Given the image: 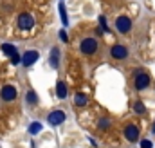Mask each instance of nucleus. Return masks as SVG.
<instances>
[{
	"mask_svg": "<svg viewBox=\"0 0 155 148\" xmlns=\"http://www.w3.org/2000/svg\"><path fill=\"white\" fill-rule=\"evenodd\" d=\"M79 49H81V52H83L85 56H92V54H96V51H97V40H96V38H85V40H81Z\"/></svg>",
	"mask_w": 155,
	"mask_h": 148,
	"instance_id": "obj_1",
	"label": "nucleus"
},
{
	"mask_svg": "<svg viewBox=\"0 0 155 148\" xmlns=\"http://www.w3.org/2000/svg\"><path fill=\"white\" fill-rule=\"evenodd\" d=\"M18 27H20L22 31L33 29V27H35V18H33V15H31V13H20V16H18Z\"/></svg>",
	"mask_w": 155,
	"mask_h": 148,
	"instance_id": "obj_2",
	"label": "nucleus"
},
{
	"mask_svg": "<svg viewBox=\"0 0 155 148\" xmlns=\"http://www.w3.org/2000/svg\"><path fill=\"white\" fill-rule=\"evenodd\" d=\"M134 85H135L137 90L148 89V87H150V76L146 72H143V71H137V72H135V79H134Z\"/></svg>",
	"mask_w": 155,
	"mask_h": 148,
	"instance_id": "obj_3",
	"label": "nucleus"
},
{
	"mask_svg": "<svg viewBox=\"0 0 155 148\" xmlns=\"http://www.w3.org/2000/svg\"><path fill=\"white\" fill-rule=\"evenodd\" d=\"M116 29L121 33V35H126V33H130V29H132V20L128 18V16H117L116 20Z\"/></svg>",
	"mask_w": 155,
	"mask_h": 148,
	"instance_id": "obj_4",
	"label": "nucleus"
},
{
	"mask_svg": "<svg viewBox=\"0 0 155 148\" xmlns=\"http://www.w3.org/2000/svg\"><path fill=\"white\" fill-rule=\"evenodd\" d=\"M2 51L11 58L13 65H18V63L22 62V58H20V54H18V51H16V47H15V45H11V43H4V45H2Z\"/></svg>",
	"mask_w": 155,
	"mask_h": 148,
	"instance_id": "obj_5",
	"label": "nucleus"
},
{
	"mask_svg": "<svg viewBox=\"0 0 155 148\" xmlns=\"http://www.w3.org/2000/svg\"><path fill=\"white\" fill-rule=\"evenodd\" d=\"M0 98H2V101H5V103L15 101V99H16V89H15L13 85H4L2 90H0Z\"/></svg>",
	"mask_w": 155,
	"mask_h": 148,
	"instance_id": "obj_6",
	"label": "nucleus"
},
{
	"mask_svg": "<svg viewBox=\"0 0 155 148\" xmlns=\"http://www.w3.org/2000/svg\"><path fill=\"white\" fill-rule=\"evenodd\" d=\"M47 121H49V125L58 126V125H61V123L65 121V112L63 110H52L47 116Z\"/></svg>",
	"mask_w": 155,
	"mask_h": 148,
	"instance_id": "obj_7",
	"label": "nucleus"
},
{
	"mask_svg": "<svg viewBox=\"0 0 155 148\" xmlns=\"http://www.w3.org/2000/svg\"><path fill=\"white\" fill-rule=\"evenodd\" d=\"M110 56H112L114 60H124V58L128 56V49H126L124 45H121V43H116V45L110 49Z\"/></svg>",
	"mask_w": 155,
	"mask_h": 148,
	"instance_id": "obj_8",
	"label": "nucleus"
},
{
	"mask_svg": "<svg viewBox=\"0 0 155 148\" xmlns=\"http://www.w3.org/2000/svg\"><path fill=\"white\" fill-rule=\"evenodd\" d=\"M40 58V52L38 51H27L24 56H22V63H24V67H31L33 63H36Z\"/></svg>",
	"mask_w": 155,
	"mask_h": 148,
	"instance_id": "obj_9",
	"label": "nucleus"
},
{
	"mask_svg": "<svg viewBox=\"0 0 155 148\" xmlns=\"http://www.w3.org/2000/svg\"><path fill=\"white\" fill-rule=\"evenodd\" d=\"M124 137L128 139V141H137L139 139V128H137V125H126L124 126Z\"/></svg>",
	"mask_w": 155,
	"mask_h": 148,
	"instance_id": "obj_10",
	"label": "nucleus"
},
{
	"mask_svg": "<svg viewBox=\"0 0 155 148\" xmlns=\"http://www.w3.org/2000/svg\"><path fill=\"white\" fill-rule=\"evenodd\" d=\"M49 63H51L52 69H58V65H60V49H58V47H52V49H51Z\"/></svg>",
	"mask_w": 155,
	"mask_h": 148,
	"instance_id": "obj_11",
	"label": "nucleus"
},
{
	"mask_svg": "<svg viewBox=\"0 0 155 148\" xmlns=\"http://www.w3.org/2000/svg\"><path fill=\"white\" fill-rule=\"evenodd\" d=\"M67 83L65 81H58V85H56V96L60 98V99H65L67 98Z\"/></svg>",
	"mask_w": 155,
	"mask_h": 148,
	"instance_id": "obj_12",
	"label": "nucleus"
},
{
	"mask_svg": "<svg viewBox=\"0 0 155 148\" xmlns=\"http://www.w3.org/2000/svg\"><path fill=\"white\" fill-rule=\"evenodd\" d=\"M25 101H27V105H36V103H38L36 92H35V90H29V92L25 94Z\"/></svg>",
	"mask_w": 155,
	"mask_h": 148,
	"instance_id": "obj_13",
	"label": "nucleus"
},
{
	"mask_svg": "<svg viewBox=\"0 0 155 148\" xmlns=\"http://www.w3.org/2000/svg\"><path fill=\"white\" fill-rule=\"evenodd\" d=\"M74 103H76V107H85L88 103V98L79 92V94H76V98H74Z\"/></svg>",
	"mask_w": 155,
	"mask_h": 148,
	"instance_id": "obj_14",
	"label": "nucleus"
},
{
	"mask_svg": "<svg viewBox=\"0 0 155 148\" xmlns=\"http://www.w3.org/2000/svg\"><path fill=\"white\" fill-rule=\"evenodd\" d=\"M110 125H112V121H110L108 117H101V119L97 121V128H101V130H108Z\"/></svg>",
	"mask_w": 155,
	"mask_h": 148,
	"instance_id": "obj_15",
	"label": "nucleus"
},
{
	"mask_svg": "<svg viewBox=\"0 0 155 148\" xmlns=\"http://www.w3.org/2000/svg\"><path fill=\"white\" fill-rule=\"evenodd\" d=\"M40 130H41V123H38V121H35V123H31V125H29V134L36 136Z\"/></svg>",
	"mask_w": 155,
	"mask_h": 148,
	"instance_id": "obj_16",
	"label": "nucleus"
},
{
	"mask_svg": "<svg viewBox=\"0 0 155 148\" xmlns=\"http://www.w3.org/2000/svg\"><path fill=\"white\" fill-rule=\"evenodd\" d=\"M60 16H61L63 25H67V24H69V18H67V9H65V5H63V4H60Z\"/></svg>",
	"mask_w": 155,
	"mask_h": 148,
	"instance_id": "obj_17",
	"label": "nucleus"
},
{
	"mask_svg": "<svg viewBox=\"0 0 155 148\" xmlns=\"http://www.w3.org/2000/svg\"><path fill=\"white\" fill-rule=\"evenodd\" d=\"M134 110H135V114H144L146 112V107L143 105V101H135L134 103Z\"/></svg>",
	"mask_w": 155,
	"mask_h": 148,
	"instance_id": "obj_18",
	"label": "nucleus"
},
{
	"mask_svg": "<svg viewBox=\"0 0 155 148\" xmlns=\"http://www.w3.org/2000/svg\"><path fill=\"white\" fill-rule=\"evenodd\" d=\"M152 146H153V143L150 139H143L141 141V148H152Z\"/></svg>",
	"mask_w": 155,
	"mask_h": 148,
	"instance_id": "obj_19",
	"label": "nucleus"
},
{
	"mask_svg": "<svg viewBox=\"0 0 155 148\" xmlns=\"http://www.w3.org/2000/svg\"><path fill=\"white\" fill-rule=\"evenodd\" d=\"M99 22H101V29H103V31H108V27H107V20H105V16H99Z\"/></svg>",
	"mask_w": 155,
	"mask_h": 148,
	"instance_id": "obj_20",
	"label": "nucleus"
},
{
	"mask_svg": "<svg viewBox=\"0 0 155 148\" xmlns=\"http://www.w3.org/2000/svg\"><path fill=\"white\" fill-rule=\"evenodd\" d=\"M60 38H61V42H65V43L69 42V38H67V33H65V31H60Z\"/></svg>",
	"mask_w": 155,
	"mask_h": 148,
	"instance_id": "obj_21",
	"label": "nucleus"
},
{
	"mask_svg": "<svg viewBox=\"0 0 155 148\" xmlns=\"http://www.w3.org/2000/svg\"><path fill=\"white\" fill-rule=\"evenodd\" d=\"M152 130H153V132H155V123H153V128H152Z\"/></svg>",
	"mask_w": 155,
	"mask_h": 148,
	"instance_id": "obj_22",
	"label": "nucleus"
}]
</instances>
